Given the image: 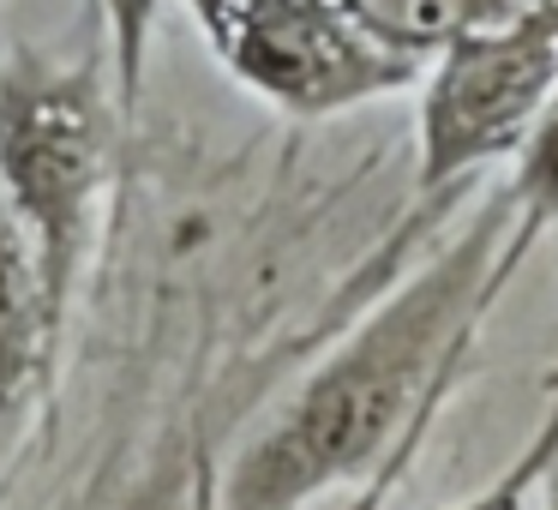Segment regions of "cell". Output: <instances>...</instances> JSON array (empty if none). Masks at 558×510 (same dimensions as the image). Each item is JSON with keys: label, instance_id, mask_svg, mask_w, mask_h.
Here are the masks:
<instances>
[{"label": "cell", "instance_id": "cell-1", "mask_svg": "<svg viewBox=\"0 0 558 510\" xmlns=\"http://www.w3.org/2000/svg\"><path fill=\"white\" fill-rule=\"evenodd\" d=\"M534 241L541 234L517 222L505 186L486 193L421 270L330 342L229 469H217L210 510H306L337 486L366 481L414 421L445 414L474 337Z\"/></svg>", "mask_w": 558, "mask_h": 510}, {"label": "cell", "instance_id": "cell-2", "mask_svg": "<svg viewBox=\"0 0 558 510\" xmlns=\"http://www.w3.org/2000/svg\"><path fill=\"white\" fill-rule=\"evenodd\" d=\"M121 121L126 109L102 49L85 61L13 49L0 61V198L37 253L61 318L73 313L102 241Z\"/></svg>", "mask_w": 558, "mask_h": 510}, {"label": "cell", "instance_id": "cell-3", "mask_svg": "<svg viewBox=\"0 0 558 510\" xmlns=\"http://www.w3.org/2000/svg\"><path fill=\"white\" fill-rule=\"evenodd\" d=\"M558 90V0H505L421 73L414 193L433 205L510 162Z\"/></svg>", "mask_w": 558, "mask_h": 510}, {"label": "cell", "instance_id": "cell-4", "mask_svg": "<svg viewBox=\"0 0 558 510\" xmlns=\"http://www.w3.org/2000/svg\"><path fill=\"white\" fill-rule=\"evenodd\" d=\"M186 13L198 19L222 73L289 121L366 109L414 90L426 73L361 31L337 0H186Z\"/></svg>", "mask_w": 558, "mask_h": 510}, {"label": "cell", "instance_id": "cell-5", "mask_svg": "<svg viewBox=\"0 0 558 510\" xmlns=\"http://www.w3.org/2000/svg\"><path fill=\"white\" fill-rule=\"evenodd\" d=\"M61 330L66 318L54 313L49 289H43L37 253L0 198V469L19 450L43 390H49Z\"/></svg>", "mask_w": 558, "mask_h": 510}, {"label": "cell", "instance_id": "cell-6", "mask_svg": "<svg viewBox=\"0 0 558 510\" xmlns=\"http://www.w3.org/2000/svg\"><path fill=\"white\" fill-rule=\"evenodd\" d=\"M361 31H373L385 49L409 54L414 66H433L457 37L505 7V0H337Z\"/></svg>", "mask_w": 558, "mask_h": 510}, {"label": "cell", "instance_id": "cell-7", "mask_svg": "<svg viewBox=\"0 0 558 510\" xmlns=\"http://www.w3.org/2000/svg\"><path fill=\"white\" fill-rule=\"evenodd\" d=\"M510 205H517V222H529L534 234L558 229V90L546 97V109L534 114L529 138H522V150L510 157Z\"/></svg>", "mask_w": 558, "mask_h": 510}, {"label": "cell", "instance_id": "cell-8", "mask_svg": "<svg viewBox=\"0 0 558 510\" xmlns=\"http://www.w3.org/2000/svg\"><path fill=\"white\" fill-rule=\"evenodd\" d=\"M97 13H102V54H109L114 97L133 121L138 97H145V66H150V37H157L162 0H97Z\"/></svg>", "mask_w": 558, "mask_h": 510}, {"label": "cell", "instance_id": "cell-9", "mask_svg": "<svg viewBox=\"0 0 558 510\" xmlns=\"http://www.w3.org/2000/svg\"><path fill=\"white\" fill-rule=\"evenodd\" d=\"M553 462H558V402H546V414H541V426H534L529 445H522L517 457L481 486V493H469L462 505H450V510H522L534 486L553 474Z\"/></svg>", "mask_w": 558, "mask_h": 510}, {"label": "cell", "instance_id": "cell-10", "mask_svg": "<svg viewBox=\"0 0 558 510\" xmlns=\"http://www.w3.org/2000/svg\"><path fill=\"white\" fill-rule=\"evenodd\" d=\"M433 426H438V414H426V421H414L409 433H402V445L390 450V457L378 462V469L366 474V481H354V486H349V498H342V510H385V505H390V493L402 486V474L414 469V457H421V445H426V433H433Z\"/></svg>", "mask_w": 558, "mask_h": 510}, {"label": "cell", "instance_id": "cell-11", "mask_svg": "<svg viewBox=\"0 0 558 510\" xmlns=\"http://www.w3.org/2000/svg\"><path fill=\"white\" fill-rule=\"evenodd\" d=\"M210 486H217V469H210V462L198 457V469H193V493H186V510H210Z\"/></svg>", "mask_w": 558, "mask_h": 510}, {"label": "cell", "instance_id": "cell-12", "mask_svg": "<svg viewBox=\"0 0 558 510\" xmlns=\"http://www.w3.org/2000/svg\"><path fill=\"white\" fill-rule=\"evenodd\" d=\"M546 402H558V366L546 373Z\"/></svg>", "mask_w": 558, "mask_h": 510}, {"label": "cell", "instance_id": "cell-13", "mask_svg": "<svg viewBox=\"0 0 558 510\" xmlns=\"http://www.w3.org/2000/svg\"><path fill=\"white\" fill-rule=\"evenodd\" d=\"M0 7H7V0H0Z\"/></svg>", "mask_w": 558, "mask_h": 510}]
</instances>
